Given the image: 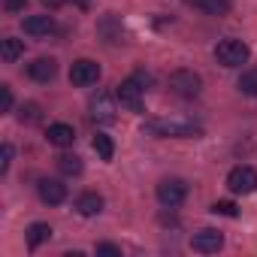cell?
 <instances>
[{
  "label": "cell",
  "instance_id": "cell-14",
  "mask_svg": "<svg viewBox=\"0 0 257 257\" xmlns=\"http://www.w3.org/2000/svg\"><path fill=\"white\" fill-rule=\"evenodd\" d=\"M76 209H79V215H85V218L100 215V212H103V197H100L97 191H85V194L76 197Z\"/></svg>",
  "mask_w": 257,
  "mask_h": 257
},
{
  "label": "cell",
  "instance_id": "cell-24",
  "mask_svg": "<svg viewBox=\"0 0 257 257\" xmlns=\"http://www.w3.org/2000/svg\"><path fill=\"white\" fill-rule=\"evenodd\" d=\"M0 109H4V112L13 109V88L10 85H0Z\"/></svg>",
  "mask_w": 257,
  "mask_h": 257
},
{
  "label": "cell",
  "instance_id": "cell-2",
  "mask_svg": "<svg viewBox=\"0 0 257 257\" xmlns=\"http://www.w3.org/2000/svg\"><path fill=\"white\" fill-rule=\"evenodd\" d=\"M248 58H251V52H248V46H245L242 40L227 37V40H221V43L215 46V61H218L221 67H242Z\"/></svg>",
  "mask_w": 257,
  "mask_h": 257
},
{
  "label": "cell",
  "instance_id": "cell-10",
  "mask_svg": "<svg viewBox=\"0 0 257 257\" xmlns=\"http://www.w3.org/2000/svg\"><path fill=\"white\" fill-rule=\"evenodd\" d=\"M221 245H224V236H221L218 230H212V227L194 233V239H191V248H194L197 254H215Z\"/></svg>",
  "mask_w": 257,
  "mask_h": 257
},
{
  "label": "cell",
  "instance_id": "cell-17",
  "mask_svg": "<svg viewBox=\"0 0 257 257\" xmlns=\"http://www.w3.org/2000/svg\"><path fill=\"white\" fill-rule=\"evenodd\" d=\"M22 52H25V43H22V40H16V37H7V40H4V46H0V58H4V64L19 61V58H22Z\"/></svg>",
  "mask_w": 257,
  "mask_h": 257
},
{
  "label": "cell",
  "instance_id": "cell-28",
  "mask_svg": "<svg viewBox=\"0 0 257 257\" xmlns=\"http://www.w3.org/2000/svg\"><path fill=\"white\" fill-rule=\"evenodd\" d=\"M64 4H67V0H43V7H46L49 13H52V10H61Z\"/></svg>",
  "mask_w": 257,
  "mask_h": 257
},
{
  "label": "cell",
  "instance_id": "cell-27",
  "mask_svg": "<svg viewBox=\"0 0 257 257\" xmlns=\"http://www.w3.org/2000/svg\"><path fill=\"white\" fill-rule=\"evenodd\" d=\"M4 7H7L10 13H19V10L25 7V0H4Z\"/></svg>",
  "mask_w": 257,
  "mask_h": 257
},
{
  "label": "cell",
  "instance_id": "cell-5",
  "mask_svg": "<svg viewBox=\"0 0 257 257\" xmlns=\"http://www.w3.org/2000/svg\"><path fill=\"white\" fill-rule=\"evenodd\" d=\"M227 188L233 194H254L257 191V170L242 164V167H233L227 173Z\"/></svg>",
  "mask_w": 257,
  "mask_h": 257
},
{
  "label": "cell",
  "instance_id": "cell-16",
  "mask_svg": "<svg viewBox=\"0 0 257 257\" xmlns=\"http://www.w3.org/2000/svg\"><path fill=\"white\" fill-rule=\"evenodd\" d=\"M49 239H52V227H49V224L37 221V224L28 227V245H31V248H40V245L49 242Z\"/></svg>",
  "mask_w": 257,
  "mask_h": 257
},
{
  "label": "cell",
  "instance_id": "cell-7",
  "mask_svg": "<svg viewBox=\"0 0 257 257\" xmlns=\"http://www.w3.org/2000/svg\"><path fill=\"white\" fill-rule=\"evenodd\" d=\"M100 79V64L91 61V58H79L73 67H70V82L76 88H88V85H97Z\"/></svg>",
  "mask_w": 257,
  "mask_h": 257
},
{
  "label": "cell",
  "instance_id": "cell-23",
  "mask_svg": "<svg viewBox=\"0 0 257 257\" xmlns=\"http://www.w3.org/2000/svg\"><path fill=\"white\" fill-rule=\"evenodd\" d=\"M13 155H16V149H13L10 143H4V149H0V176H7V173H10Z\"/></svg>",
  "mask_w": 257,
  "mask_h": 257
},
{
  "label": "cell",
  "instance_id": "cell-19",
  "mask_svg": "<svg viewBox=\"0 0 257 257\" xmlns=\"http://www.w3.org/2000/svg\"><path fill=\"white\" fill-rule=\"evenodd\" d=\"M94 152H97V158H100V161H106V164H109V161L115 158V143H112L106 134H97V137H94Z\"/></svg>",
  "mask_w": 257,
  "mask_h": 257
},
{
  "label": "cell",
  "instance_id": "cell-3",
  "mask_svg": "<svg viewBox=\"0 0 257 257\" xmlns=\"http://www.w3.org/2000/svg\"><path fill=\"white\" fill-rule=\"evenodd\" d=\"M170 91L185 100H194L203 91V79L194 70H176V73H170Z\"/></svg>",
  "mask_w": 257,
  "mask_h": 257
},
{
  "label": "cell",
  "instance_id": "cell-25",
  "mask_svg": "<svg viewBox=\"0 0 257 257\" xmlns=\"http://www.w3.org/2000/svg\"><path fill=\"white\" fill-rule=\"evenodd\" d=\"M97 257H121V248L112 242H103V245H97Z\"/></svg>",
  "mask_w": 257,
  "mask_h": 257
},
{
  "label": "cell",
  "instance_id": "cell-12",
  "mask_svg": "<svg viewBox=\"0 0 257 257\" xmlns=\"http://www.w3.org/2000/svg\"><path fill=\"white\" fill-rule=\"evenodd\" d=\"M46 140H49L52 146H58V149H70V146L76 143V131H73L70 124L58 121V124H49V131H46Z\"/></svg>",
  "mask_w": 257,
  "mask_h": 257
},
{
  "label": "cell",
  "instance_id": "cell-4",
  "mask_svg": "<svg viewBox=\"0 0 257 257\" xmlns=\"http://www.w3.org/2000/svg\"><path fill=\"white\" fill-rule=\"evenodd\" d=\"M188 200V182L185 179H164L158 185V203L167 209H176Z\"/></svg>",
  "mask_w": 257,
  "mask_h": 257
},
{
  "label": "cell",
  "instance_id": "cell-21",
  "mask_svg": "<svg viewBox=\"0 0 257 257\" xmlns=\"http://www.w3.org/2000/svg\"><path fill=\"white\" fill-rule=\"evenodd\" d=\"M58 170L64 176H79L82 173V158L79 155H61L58 158Z\"/></svg>",
  "mask_w": 257,
  "mask_h": 257
},
{
  "label": "cell",
  "instance_id": "cell-15",
  "mask_svg": "<svg viewBox=\"0 0 257 257\" xmlns=\"http://www.w3.org/2000/svg\"><path fill=\"white\" fill-rule=\"evenodd\" d=\"M185 4L206 16H227L233 10V0H185Z\"/></svg>",
  "mask_w": 257,
  "mask_h": 257
},
{
  "label": "cell",
  "instance_id": "cell-9",
  "mask_svg": "<svg viewBox=\"0 0 257 257\" xmlns=\"http://www.w3.org/2000/svg\"><path fill=\"white\" fill-rule=\"evenodd\" d=\"M37 194H40L43 203H49V206H61V203L67 200V185L58 182V179H40V182H37Z\"/></svg>",
  "mask_w": 257,
  "mask_h": 257
},
{
  "label": "cell",
  "instance_id": "cell-6",
  "mask_svg": "<svg viewBox=\"0 0 257 257\" xmlns=\"http://www.w3.org/2000/svg\"><path fill=\"white\" fill-rule=\"evenodd\" d=\"M143 85L131 76V79H124L118 88H115V100L124 106V109H131V112H143Z\"/></svg>",
  "mask_w": 257,
  "mask_h": 257
},
{
  "label": "cell",
  "instance_id": "cell-20",
  "mask_svg": "<svg viewBox=\"0 0 257 257\" xmlns=\"http://www.w3.org/2000/svg\"><path fill=\"white\" fill-rule=\"evenodd\" d=\"M236 88L245 94V97H257V67H251V70H245L242 76H239V82H236Z\"/></svg>",
  "mask_w": 257,
  "mask_h": 257
},
{
  "label": "cell",
  "instance_id": "cell-8",
  "mask_svg": "<svg viewBox=\"0 0 257 257\" xmlns=\"http://www.w3.org/2000/svg\"><path fill=\"white\" fill-rule=\"evenodd\" d=\"M91 118L97 124H112L115 121V100L106 94V91H97L91 97Z\"/></svg>",
  "mask_w": 257,
  "mask_h": 257
},
{
  "label": "cell",
  "instance_id": "cell-1",
  "mask_svg": "<svg viewBox=\"0 0 257 257\" xmlns=\"http://www.w3.org/2000/svg\"><path fill=\"white\" fill-rule=\"evenodd\" d=\"M146 131L155 137H173V140H194L203 134V127L185 118H152L146 121Z\"/></svg>",
  "mask_w": 257,
  "mask_h": 257
},
{
  "label": "cell",
  "instance_id": "cell-26",
  "mask_svg": "<svg viewBox=\"0 0 257 257\" xmlns=\"http://www.w3.org/2000/svg\"><path fill=\"white\" fill-rule=\"evenodd\" d=\"M134 79H137V82H140V85H143V88H146V85H152V82H155V79H152V76H149V73H143V70H137V73H134Z\"/></svg>",
  "mask_w": 257,
  "mask_h": 257
},
{
  "label": "cell",
  "instance_id": "cell-13",
  "mask_svg": "<svg viewBox=\"0 0 257 257\" xmlns=\"http://www.w3.org/2000/svg\"><path fill=\"white\" fill-rule=\"evenodd\" d=\"M22 28L28 37H49V34H55V19L52 16H28L22 22Z\"/></svg>",
  "mask_w": 257,
  "mask_h": 257
},
{
  "label": "cell",
  "instance_id": "cell-18",
  "mask_svg": "<svg viewBox=\"0 0 257 257\" xmlns=\"http://www.w3.org/2000/svg\"><path fill=\"white\" fill-rule=\"evenodd\" d=\"M19 121L22 124H40L43 121V106L40 103H22V109H19Z\"/></svg>",
  "mask_w": 257,
  "mask_h": 257
},
{
  "label": "cell",
  "instance_id": "cell-22",
  "mask_svg": "<svg viewBox=\"0 0 257 257\" xmlns=\"http://www.w3.org/2000/svg\"><path fill=\"white\" fill-rule=\"evenodd\" d=\"M212 212H215V215H227V218H236V215H239V206H236V203H230V200H218V203L212 206Z\"/></svg>",
  "mask_w": 257,
  "mask_h": 257
},
{
  "label": "cell",
  "instance_id": "cell-11",
  "mask_svg": "<svg viewBox=\"0 0 257 257\" xmlns=\"http://www.w3.org/2000/svg\"><path fill=\"white\" fill-rule=\"evenodd\" d=\"M28 76H31L34 82H40V85H49V82L58 76L55 58H37L34 64H28Z\"/></svg>",
  "mask_w": 257,
  "mask_h": 257
}]
</instances>
